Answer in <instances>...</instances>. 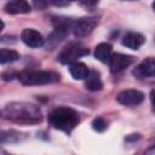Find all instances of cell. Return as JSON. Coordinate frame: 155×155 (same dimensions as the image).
I'll use <instances>...</instances> for the list:
<instances>
[{"instance_id":"obj_1","label":"cell","mask_w":155,"mask_h":155,"mask_svg":"<svg viewBox=\"0 0 155 155\" xmlns=\"http://www.w3.org/2000/svg\"><path fill=\"white\" fill-rule=\"evenodd\" d=\"M2 116L6 120L16 124L33 125L39 124L42 120V114L39 107L25 102H12L5 105L2 109Z\"/></svg>"},{"instance_id":"obj_2","label":"cell","mask_w":155,"mask_h":155,"mask_svg":"<svg viewBox=\"0 0 155 155\" xmlns=\"http://www.w3.org/2000/svg\"><path fill=\"white\" fill-rule=\"evenodd\" d=\"M48 122L53 128L69 133L78 126L79 115L71 108L58 107L48 114Z\"/></svg>"},{"instance_id":"obj_3","label":"cell","mask_w":155,"mask_h":155,"mask_svg":"<svg viewBox=\"0 0 155 155\" xmlns=\"http://www.w3.org/2000/svg\"><path fill=\"white\" fill-rule=\"evenodd\" d=\"M19 81L25 86L46 85L59 81V74L48 70H24L18 74Z\"/></svg>"},{"instance_id":"obj_4","label":"cell","mask_w":155,"mask_h":155,"mask_svg":"<svg viewBox=\"0 0 155 155\" xmlns=\"http://www.w3.org/2000/svg\"><path fill=\"white\" fill-rule=\"evenodd\" d=\"M90 53L88 48L81 44V42H71L68 46H65L62 52L58 56V61L62 64H70L73 62H76L78 58L87 56Z\"/></svg>"},{"instance_id":"obj_5","label":"cell","mask_w":155,"mask_h":155,"mask_svg":"<svg viewBox=\"0 0 155 155\" xmlns=\"http://www.w3.org/2000/svg\"><path fill=\"white\" fill-rule=\"evenodd\" d=\"M97 25V19L93 17H82L74 22L73 25V33L78 38L87 36L93 31V29Z\"/></svg>"},{"instance_id":"obj_6","label":"cell","mask_w":155,"mask_h":155,"mask_svg":"<svg viewBox=\"0 0 155 155\" xmlns=\"http://www.w3.org/2000/svg\"><path fill=\"white\" fill-rule=\"evenodd\" d=\"M143 99H144V94L138 90H125L121 91L116 97V101L126 107L138 105L143 102Z\"/></svg>"},{"instance_id":"obj_7","label":"cell","mask_w":155,"mask_h":155,"mask_svg":"<svg viewBox=\"0 0 155 155\" xmlns=\"http://www.w3.org/2000/svg\"><path fill=\"white\" fill-rule=\"evenodd\" d=\"M108 63H109L110 71L116 74V73H121L122 70L128 68L133 63V57L122 54V53H114V54H111Z\"/></svg>"},{"instance_id":"obj_8","label":"cell","mask_w":155,"mask_h":155,"mask_svg":"<svg viewBox=\"0 0 155 155\" xmlns=\"http://www.w3.org/2000/svg\"><path fill=\"white\" fill-rule=\"evenodd\" d=\"M133 75L138 79H145V78H155V58L148 57L143 59L138 67L133 70Z\"/></svg>"},{"instance_id":"obj_9","label":"cell","mask_w":155,"mask_h":155,"mask_svg":"<svg viewBox=\"0 0 155 155\" xmlns=\"http://www.w3.org/2000/svg\"><path fill=\"white\" fill-rule=\"evenodd\" d=\"M21 39L29 47L36 48V47H41L44 45L42 35L38 30H35V29H29V28L24 29L22 31V34H21Z\"/></svg>"},{"instance_id":"obj_10","label":"cell","mask_w":155,"mask_h":155,"mask_svg":"<svg viewBox=\"0 0 155 155\" xmlns=\"http://www.w3.org/2000/svg\"><path fill=\"white\" fill-rule=\"evenodd\" d=\"M5 11L11 15L28 13L30 12V5L27 0H10L5 5Z\"/></svg>"},{"instance_id":"obj_11","label":"cell","mask_w":155,"mask_h":155,"mask_svg":"<svg viewBox=\"0 0 155 155\" xmlns=\"http://www.w3.org/2000/svg\"><path fill=\"white\" fill-rule=\"evenodd\" d=\"M144 41H145V38L142 34L134 33V31H130L122 38V45L131 50H138L144 44Z\"/></svg>"},{"instance_id":"obj_12","label":"cell","mask_w":155,"mask_h":155,"mask_svg":"<svg viewBox=\"0 0 155 155\" xmlns=\"http://www.w3.org/2000/svg\"><path fill=\"white\" fill-rule=\"evenodd\" d=\"M69 71L71 74V76L75 80H86V78L90 74V70L87 68L86 64L81 63V62H73L69 65Z\"/></svg>"},{"instance_id":"obj_13","label":"cell","mask_w":155,"mask_h":155,"mask_svg":"<svg viewBox=\"0 0 155 155\" xmlns=\"http://www.w3.org/2000/svg\"><path fill=\"white\" fill-rule=\"evenodd\" d=\"M111 45L110 44H107V42H101L96 46V50H94V57L103 62V63H107L109 62L110 57H111Z\"/></svg>"},{"instance_id":"obj_14","label":"cell","mask_w":155,"mask_h":155,"mask_svg":"<svg viewBox=\"0 0 155 155\" xmlns=\"http://www.w3.org/2000/svg\"><path fill=\"white\" fill-rule=\"evenodd\" d=\"M85 86L90 91H99V90H102L103 84H102V81L99 79V75L96 71H90L88 76L86 78Z\"/></svg>"},{"instance_id":"obj_15","label":"cell","mask_w":155,"mask_h":155,"mask_svg":"<svg viewBox=\"0 0 155 155\" xmlns=\"http://www.w3.org/2000/svg\"><path fill=\"white\" fill-rule=\"evenodd\" d=\"M18 58H19V53L16 52L15 50L1 48V51H0V63H1V64L16 62Z\"/></svg>"},{"instance_id":"obj_16","label":"cell","mask_w":155,"mask_h":155,"mask_svg":"<svg viewBox=\"0 0 155 155\" xmlns=\"http://www.w3.org/2000/svg\"><path fill=\"white\" fill-rule=\"evenodd\" d=\"M92 127H93V130H96L97 132H103V131L107 128V122H105L104 119H102V117H96V119L92 121Z\"/></svg>"},{"instance_id":"obj_17","label":"cell","mask_w":155,"mask_h":155,"mask_svg":"<svg viewBox=\"0 0 155 155\" xmlns=\"http://www.w3.org/2000/svg\"><path fill=\"white\" fill-rule=\"evenodd\" d=\"M18 74L19 73H16V71H4L2 74H1V78L4 79V80H6V81H8V80H12V79H15V78H18Z\"/></svg>"},{"instance_id":"obj_18","label":"cell","mask_w":155,"mask_h":155,"mask_svg":"<svg viewBox=\"0 0 155 155\" xmlns=\"http://www.w3.org/2000/svg\"><path fill=\"white\" fill-rule=\"evenodd\" d=\"M33 5L38 10H42L47 5V0H33Z\"/></svg>"},{"instance_id":"obj_19","label":"cell","mask_w":155,"mask_h":155,"mask_svg":"<svg viewBox=\"0 0 155 155\" xmlns=\"http://www.w3.org/2000/svg\"><path fill=\"white\" fill-rule=\"evenodd\" d=\"M75 1H79L85 7H93L98 2V0H75Z\"/></svg>"},{"instance_id":"obj_20","label":"cell","mask_w":155,"mask_h":155,"mask_svg":"<svg viewBox=\"0 0 155 155\" xmlns=\"http://www.w3.org/2000/svg\"><path fill=\"white\" fill-rule=\"evenodd\" d=\"M51 2L57 7H64L70 4V0H51Z\"/></svg>"},{"instance_id":"obj_21","label":"cell","mask_w":155,"mask_h":155,"mask_svg":"<svg viewBox=\"0 0 155 155\" xmlns=\"http://www.w3.org/2000/svg\"><path fill=\"white\" fill-rule=\"evenodd\" d=\"M150 101H151L153 105L155 107V90H151V92H150Z\"/></svg>"},{"instance_id":"obj_22","label":"cell","mask_w":155,"mask_h":155,"mask_svg":"<svg viewBox=\"0 0 155 155\" xmlns=\"http://www.w3.org/2000/svg\"><path fill=\"white\" fill-rule=\"evenodd\" d=\"M147 154H155V145H153L151 148H149L147 150Z\"/></svg>"},{"instance_id":"obj_23","label":"cell","mask_w":155,"mask_h":155,"mask_svg":"<svg viewBox=\"0 0 155 155\" xmlns=\"http://www.w3.org/2000/svg\"><path fill=\"white\" fill-rule=\"evenodd\" d=\"M151 6H153V10H154V11H155V1H154V2H153V5H151Z\"/></svg>"}]
</instances>
